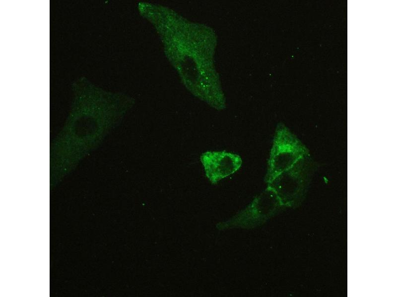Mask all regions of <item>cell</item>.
Segmentation results:
<instances>
[{
	"instance_id": "1",
	"label": "cell",
	"mask_w": 397,
	"mask_h": 297,
	"mask_svg": "<svg viewBox=\"0 0 397 297\" xmlns=\"http://www.w3.org/2000/svg\"><path fill=\"white\" fill-rule=\"evenodd\" d=\"M81 96L50 143V178L56 183L70 174L100 144L119 115L112 102Z\"/></svg>"
},
{
	"instance_id": "2",
	"label": "cell",
	"mask_w": 397,
	"mask_h": 297,
	"mask_svg": "<svg viewBox=\"0 0 397 297\" xmlns=\"http://www.w3.org/2000/svg\"><path fill=\"white\" fill-rule=\"evenodd\" d=\"M309 153L306 146L283 124L277 125L267 161V184Z\"/></svg>"
},
{
	"instance_id": "3",
	"label": "cell",
	"mask_w": 397,
	"mask_h": 297,
	"mask_svg": "<svg viewBox=\"0 0 397 297\" xmlns=\"http://www.w3.org/2000/svg\"><path fill=\"white\" fill-rule=\"evenodd\" d=\"M313 168V162L308 153L267 183V187L275 193L284 207L292 206L304 196Z\"/></svg>"
},
{
	"instance_id": "4",
	"label": "cell",
	"mask_w": 397,
	"mask_h": 297,
	"mask_svg": "<svg viewBox=\"0 0 397 297\" xmlns=\"http://www.w3.org/2000/svg\"><path fill=\"white\" fill-rule=\"evenodd\" d=\"M283 207L275 193L267 187L246 208L228 220L218 223L216 227L220 230L253 228L265 223Z\"/></svg>"
},
{
	"instance_id": "5",
	"label": "cell",
	"mask_w": 397,
	"mask_h": 297,
	"mask_svg": "<svg viewBox=\"0 0 397 297\" xmlns=\"http://www.w3.org/2000/svg\"><path fill=\"white\" fill-rule=\"evenodd\" d=\"M206 177L213 184L234 173L242 165L240 155L225 151H208L200 157Z\"/></svg>"
}]
</instances>
